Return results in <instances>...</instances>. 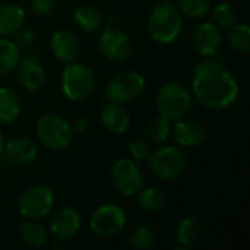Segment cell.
Here are the masks:
<instances>
[{
  "instance_id": "6da1fadb",
  "label": "cell",
  "mask_w": 250,
  "mask_h": 250,
  "mask_svg": "<svg viewBox=\"0 0 250 250\" xmlns=\"http://www.w3.org/2000/svg\"><path fill=\"white\" fill-rule=\"evenodd\" d=\"M192 94L208 110L231 107L240 94L234 75L217 60H205L195 66L192 73Z\"/></svg>"
},
{
  "instance_id": "7a4b0ae2",
  "label": "cell",
  "mask_w": 250,
  "mask_h": 250,
  "mask_svg": "<svg viewBox=\"0 0 250 250\" xmlns=\"http://www.w3.org/2000/svg\"><path fill=\"white\" fill-rule=\"evenodd\" d=\"M146 29L149 37L158 44L174 42L183 29V15L170 1L158 3L148 15Z\"/></svg>"
},
{
  "instance_id": "3957f363",
  "label": "cell",
  "mask_w": 250,
  "mask_h": 250,
  "mask_svg": "<svg viewBox=\"0 0 250 250\" xmlns=\"http://www.w3.org/2000/svg\"><path fill=\"white\" fill-rule=\"evenodd\" d=\"M63 95L73 103L85 101L95 88V76L89 66L78 62H69L62 70L60 78Z\"/></svg>"
},
{
  "instance_id": "277c9868",
  "label": "cell",
  "mask_w": 250,
  "mask_h": 250,
  "mask_svg": "<svg viewBox=\"0 0 250 250\" xmlns=\"http://www.w3.org/2000/svg\"><path fill=\"white\" fill-rule=\"evenodd\" d=\"M35 135L45 148L63 151L73 142L75 130L64 117L59 114H44L35 122Z\"/></svg>"
},
{
  "instance_id": "5b68a950",
  "label": "cell",
  "mask_w": 250,
  "mask_h": 250,
  "mask_svg": "<svg viewBox=\"0 0 250 250\" xmlns=\"http://www.w3.org/2000/svg\"><path fill=\"white\" fill-rule=\"evenodd\" d=\"M155 107L158 113L170 122L179 120L192 108V95L185 85L174 81L166 82L155 94Z\"/></svg>"
},
{
  "instance_id": "8992f818",
  "label": "cell",
  "mask_w": 250,
  "mask_h": 250,
  "mask_svg": "<svg viewBox=\"0 0 250 250\" xmlns=\"http://www.w3.org/2000/svg\"><path fill=\"white\" fill-rule=\"evenodd\" d=\"M149 168L163 182H173L180 177L188 167V157L182 146H163L151 154Z\"/></svg>"
},
{
  "instance_id": "52a82bcc",
  "label": "cell",
  "mask_w": 250,
  "mask_h": 250,
  "mask_svg": "<svg viewBox=\"0 0 250 250\" xmlns=\"http://www.w3.org/2000/svg\"><path fill=\"white\" fill-rule=\"evenodd\" d=\"M54 192L44 185H34L25 189L18 201V211L26 220H44L54 207Z\"/></svg>"
},
{
  "instance_id": "ba28073f",
  "label": "cell",
  "mask_w": 250,
  "mask_h": 250,
  "mask_svg": "<svg viewBox=\"0 0 250 250\" xmlns=\"http://www.w3.org/2000/svg\"><path fill=\"white\" fill-rule=\"evenodd\" d=\"M145 78L135 70H125L114 75L107 85V98L110 103L127 104L138 100L145 91Z\"/></svg>"
},
{
  "instance_id": "9c48e42d",
  "label": "cell",
  "mask_w": 250,
  "mask_h": 250,
  "mask_svg": "<svg viewBox=\"0 0 250 250\" xmlns=\"http://www.w3.org/2000/svg\"><path fill=\"white\" fill-rule=\"evenodd\" d=\"M110 180L114 190L126 198L138 195L144 188V174L138 164L130 158H122L113 164Z\"/></svg>"
},
{
  "instance_id": "30bf717a",
  "label": "cell",
  "mask_w": 250,
  "mask_h": 250,
  "mask_svg": "<svg viewBox=\"0 0 250 250\" xmlns=\"http://www.w3.org/2000/svg\"><path fill=\"white\" fill-rule=\"evenodd\" d=\"M126 226V214L116 204H104L98 207L89 218V227L100 237L117 236Z\"/></svg>"
},
{
  "instance_id": "8fae6325",
  "label": "cell",
  "mask_w": 250,
  "mask_h": 250,
  "mask_svg": "<svg viewBox=\"0 0 250 250\" xmlns=\"http://www.w3.org/2000/svg\"><path fill=\"white\" fill-rule=\"evenodd\" d=\"M98 48L107 60L125 62L132 54V41L123 31L107 26L100 31Z\"/></svg>"
},
{
  "instance_id": "7c38bea8",
  "label": "cell",
  "mask_w": 250,
  "mask_h": 250,
  "mask_svg": "<svg viewBox=\"0 0 250 250\" xmlns=\"http://www.w3.org/2000/svg\"><path fill=\"white\" fill-rule=\"evenodd\" d=\"M82 227V217L79 211L72 207H64L59 209L50 223L51 234L59 240H70L73 239Z\"/></svg>"
},
{
  "instance_id": "4fadbf2b",
  "label": "cell",
  "mask_w": 250,
  "mask_h": 250,
  "mask_svg": "<svg viewBox=\"0 0 250 250\" xmlns=\"http://www.w3.org/2000/svg\"><path fill=\"white\" fill-rule=\"evenodd\" d=\"M192 42L195 50L202 57H212L218 53L221 47L223 35L220 28L214 22H204L195 29Z\"/></svg>"
},
{
  "instance_id": "5bb4252c",
  "label": "cell",
  "mask_w": 250,
  "mask_h": 250,
  "mask_svg": "<svg viewBox=\"0 0 250 250\" xmlns=\"http://www.w3.org/2000/svg\"><path fill=\"white\" fill-rule=\"evenodd\" d=\"M205 127L196 119H186L182 117L176 120L173 127V136L177 145L182 148H196L204 144L205 141Z\"/></svg>"
},
{
  "instance_id": "9a60e30c",
  "label": "cell",
  "mask_w": 250,
  "mask_h": 250,
  "mask_svg": "<svg viewBox=\"0 0 250 250\" xmlns=\"http://www.w3.org/2000/svg\"><path fill=\"white\" fill-rule=\"evenodd\" d=\"M3 152L9 163L16 166H25L37 158L38 146L29 138H13L4 144Z\"/></svg>"
},
{
  "instance_id": "2e32d148",
  "label": "cell",
  "mask_w": 250,
  "mask_h": 250,
  "mask_svg": "<svg viewBox=\"0 0 250 250\" xmlns=\"http://www.w3.org/2000/svg\"><path fill=\"white\" fill-rule=\"evenodd\" d=\"M50 45L54 57L63 63L76 60L79 54V41L76 35L67 29L56 31L50 38Z\"/></svg>"
},
{
  "instance_id": "e0dca14e",
  "label": "cell",
  "mask_w": 250,
  "mask_h": 250,
  "mask_svg": "<svg viewBox=\"0 0 250 250\" xmlns=\"http://www.w3.org/2000/svg\"><path fill=\"white\" fill-rule=\"evenodd\" d=\"M16 70H18V79L21 85L28 91L40 89L45 81L44 67L35 57L28 56V57L19 59Z\"/></svg>"
},
{
  "instance_id": "ac0fdd59",
  "label": "cell",
  "mask_w": 250,
  "mask_h": 250,
  "mask_svg": "<svg viewBox=\"0 0 250 250\" xmlns=\"http://www.w3.org/2000/svg\"><path fill=\"white\" fill-rule=\"evenodd\" d=\"M101 123L113 135H123L130 127V116L122 107V104L110 103L101 110Z\"/></svg>"
},
{
  "instance_id": "d6986e66",
  "label": "cell",
  "mask_w": 250,
  "mask_h": 250,
  "mask_svg": "<svg viewBox=\"0 0 250 250\" xmlns=\"http://www.w3.org/2000/svg\"><path fill=\"white\" fill-rule=\"evenodd\" d=\"M26 21L23 7L18 4L0 6V37H9L16 34Z\"/></svg>"
},
{
  "instance_id": "ffe728a7",
  "label": "cell",
  "mask_w": 250,
  "mask_h": 250,
  "mask_svg": "<svg viewBox=\"0 0 250 250\" xmlns=\"http://www.w3.org/2000/svg\"><path fill=\"white\" fill-rule=\"evenodd\" d=\"M73 21L78 28L86 34H95L103 29V15L101 12L91 4H81L73 12Z\"/></svg>"
},
{
  "instance_id": "44dd1931",
  "label": "cell",
  "mask_w": 250,
  "mask_h": 250,
  "mask_svg": "<svg viewBox=\"0 0 250 250\" xmlns=\"http://www.w3.org/2000/svg\"><path fill=\"white\" fill-rule=\"evenodd\" d=\"M201 236V224L193 217H183L179 221L177 230H176V239L180 246H177L176 250H188L190 246H193Z\"/></svg>"
},
{
  "instance_id": "7402d4cb",
  "label": "cell",
  "mask_w": 250,
  "mask_h": 250,
  "mask_svg": "<svg viewBox=\"0 0 250 250\" xmlns=\"http://www.w3.org/2000/svg\"><path fill=\"white\" fill-rule=\"evenodd\" d=\"M21 113V104L15 92L9 88L0 86V125L13 123Z\"/></svg>"
},
{
  "instance_id": "603a6c76",
  "label": "cell",
  "mask_w": 250,
  "mask_h": 250,
  "mask_svg": "<svg viewBox=\"0 0 250 250\" xmlns=\"http://www.w3.org/2000/svg\"><path fill=\"white\" fill-rule=\"evenodd\" d=\"M138 205L142 211L149 212V214H157L163 211L167 205V198L164 192H161L157 188H148L144 189L138 193Z\"/></svg>"
},
{
  "instance_id": "cb8c5ba5",
  "label": "cell",
  "mask_w": 250,
  "mask_h": 250,
  "mask_svg": "<svg viewBox=\"0 0 250 250\" xmlns=\"http://www.w3.org/2000/svg\"><path fill=\"white\" fill-rule=\"evenodd\" d=\"M19 47L15 41L0 37V75L13 72L19 63Z\"/></svg>"
},
{
  "instance_id": "d4e9b609",
  "label": "cell",
  "mask_w": 250,
  "mask_h": 250,
  "mask_svg": "<svg viewBox=\"0 0 250 250\" xmlns=\"http://www.w3.org/2000/svg\"><path fill=\"white\" fill-rule=\"evenodd\" d=\"M19 236L22 242L32 248H40L45 243L47 233L45 229L37 220H26L19 229Z\"/></svg>"
},
{
  "instance_id": "484cf974",
  "label": "cell",
  "mask_w": 250,
  "mask_h": 250,
  "mask_svg": "<svg viewBox=\"0 0 250 250\" xmlns=\"http://www.w3.org/2000/svg\"><path fill=\"white\" fill-rule=\"evenodd\" d=\"M171 132L170 120L161 114L152 117L145 126V136L151 144H163L168 139Z\"/></svg>"
},
{
  "instance_id": "4316f807",
  "label": "cell",
  "mask_w": 250,
  "mask_h": 250,
  "mask_svg": "<svg viewBox=\"0 0 250 250\" xmlns=\"http://www.w3.org/2000/svg\"><path fill=\"white\" fill-rule=\"evenodd\" d=\"M229 44L239 54H249L250 26L248 23H234L229 29Z\"/></svg>"
},
{
  "instance_id": "83f0119b",
  "label": "cell",
  "mask_w": 250,
  "mask_h": 250,
  "mask_svg": "<svg viewBox=\"0 0 250 250\" xmlns=\"http://www.w3.org/2000/svg\"><path fill=\"white\" fill-rule=\"evenodd\" d=\"M155 233L148 227H136L130 231L127 237V245L130 249L148 250L155 246Z\"/></svg>"
},
{
  "instance_id": "f1b7e54d",
  "label": "cell",
  "mask_w": 250,
  "mask_h": 250,
  "mask_svg": "<svg viewBox=\"0 0 250 250\" xmlns=\"http://www.w3.org/2000/svg\"><path fill=\"white\" fill-rule=\"evenodd\" d=\"M214 23L221 29H230L234 23H237L236 10L230 3H218L212 10Z\"/></svg>"
},
{
  "instance_id": "f546056e",
  "label": "cell",
  "mask_w": 250,
  "mask_h": 250,
  "mask_svg": "<svg viewBox=\"0 0 250 250\" xmlns=\"http://www.w3.org/2000/svg\"><path fill=\"white\" fill-rule=\"evenodd\" d=\"M183 16L198 19L209 12V0H177L176 4Z\"/></svg>"
},
{
  "instance_id": "4dcf8cb0",
  "label": "cell",
  "mask_w": 250,
  "mask_h": 250,
  "mask_svg": "<svg viewBox=\"0 0 250 250\" xmlns=\"http://www.w3.org/2000/svg\"><path fill=\"white\" fill-rule=\"evenodd\" d=\"M129 154L133 158V161H148L151 154H152V148H151V142L148 139H133L129 144Z\"/></svg>"
},
{
  "instance_id": "1f68e13d",
  "label": "cell",
  "mask_w": 250,
  "mask_h": 250,
  "mask_svg": "<svg viewBox=\"0 0 250 250\" xmlns=\"http://www.w3.org/2000/svg\"><path fill=\"white\" fill-rule=\"evenodd\" d=\"M54 1L56 0H29L32 12L40 15V16L50 15L53 7H54Z\"/></svg>"
},
{
  "instance_id": "d6a6232c",
  "label": "cell",
  "mask_w": 250,
  "mask_h": 250,
  "mask_svg": "<svg viewBox=\"0 0 250 250\" xmlns=\"http://www.w3.org/2000/svg\"><path fill=\"white\" fill-rule=\"evenodd\" d=\"M16 42L26 47V45H31L34 42V32L29 31V29H19L16 32Z\"/></svg>"
},
{
  "instance_id": "836d02e7",
  "label": "cell",
  "mask_w": 250,
  "mask_h": 250,
  "mask_svg": "<svg viewBox=\"0 0 250 250\" xmlns=\"http://www.w3.org/2000/svg\"><path fill=\"white\" fill-rule=\"evenodd\" d=\"M3 146H4V139H3V133L0 130V154L3 152Z\"/></svg>"
},
{
  "instance_id": "e575fe53",
  "label": "cell",
  "mask_w": 250,
  "mask_h": 250,
  "mask_svg": "<svg viewBox=\"0 0 250 250\" xmlns=\"http://www.w3.org/2000/svg\"><path fill=\"white\" fill-rule=\"evenodd\" d=\"M158 3H167V1H170V0H157Z\"/></svg>"
}]
</instances>
